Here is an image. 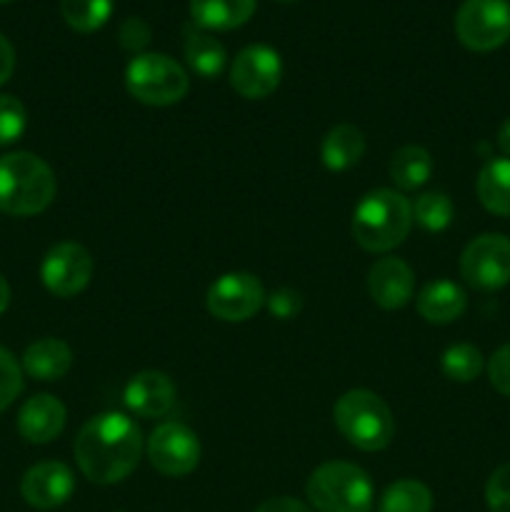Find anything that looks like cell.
Wrapping results in <instances>:
<instances>
[{"label":"cell","instance_id":"44dd1931","mask_svg":"<svg viewBox=\"0 0 510 512\" xmlns=\"http://www.w3.org/2000/svg\"><path fill=\"white\" fill-rule=\"evenodd\" d=\"M475 193L488 213L510 218V158H490L480 168Z\"/></svg>","mask_w":510,"mask_h":512},{"label":"cell","instance_id":"6da1fadb","mask_svg":"<svg viewBox=\"0 0 510 512\" xmlns=\"http://www.w3.org/2000/svg\"><path fill=\"white\" fill-rule=\"evenodd\" d=\"M73 453L80 473L90 483L115 485L138 468L143 455V435L128 415H95L80 428Z\"/></svg>","mask_w":510,"mask_h":512},{"label":"cell","instance_id":"4dcf8cb0","mask_svg":"<svg viewBox=\"0 0 510 512\" xmlns=\"http://www.w3.org/2000/svg\"><path fill=\"white\" fill-rule=\"evenodd\" d=\"M485 373H488L490 385L498 390L503 398H510V343L500 345L485 363Z\"/></svg>","mask_w":510,"mask_h":512},{"label":"cell","instance_id":"2e32d148","mask_svg":"<svg viewBox=\"0 0 510 512\" xmlns=\"http://www.w3.org/2000/svg\"><path fill=\"white\" fill-rule=\"evenodd\" d=\"M65 418H68L65 405L55 395H33L30 400H25L18 413V433L28 443L48 445L63 433Z\"/></svg>","mask_w":510,"mask_h":512},{"label":"cell","instance_id":"277c9868","mask_svg":"<svg viewBox=\"0 0 510 512\" xmlns=\"http://www.w3.org/2000/svg\"><path fill=\"white\" fill-rule=\"evenodd\" d=\"M333 420L340 435L365 453L385 450L395 435L393 413L373 390L355 388L340 395L333 408Z\"/></svg>","mask_w":510,"mask_h":512},{"label":"cell","instance_id":"f546056e","mask_svg":"<svg viewBox=\"0 0 510 512\" xmlns=\"http://www.w3.org/2000/svg\"><path fill=\"white\" fill-rule=\"evenodd\" d=\"M485 503L490 512H510V463L493 470L485 483Z\"/></svg>","mask_w":510,"mask_h":512},{"label":"cell","instance_id":"ba28073f","mask_svg":"<svg viewBox=\"0 0 510 512\" xmlns=\"http://www.w3.org/2000/svg\"><path fill=\"white\" fill-rule=\"evenodd\" d=\"M460 275L475 290H500L510 283V238L485 233L470 240L460 255Z\"/></svg>","mask_w":510,"mask_h":512},{"label":"cell","instance_id":"4fadbf2b","mask_svg":"<svg viewBox=\"0 0 510 512\" xmlns=\"http://www.w3.org/2000/svg\"><path fill=\"white\" fill-rule=\"evenodd\" d=\"M75 493L73 470L60 460H45L23 475L20 495L35 510H55Z\"/></svg>","mask_w":510,"mask_h":512},{"label":"cell","instance_id":"5b68a950","mask_svg":"<svg viewBox=\"0 0 510 512\" xmlns=\"http://www.w3.org/2000/svg\"><path fill=\"white\" fill-rule=\"evenodd\" d=\"M305 493L318 512H373L375 503L368 473L345 460H330L315 468Z\"/></svg>","mask_w":510,"mask_h":512},{"label":"cell","instance_id":"52a82bcc","mask_svg":"<svg viewBox=\"0 0 510 512\" xmlns=\"http://www.w3.org/2000/svg\"><path fill=\"white\" fill-rule=\"evenodd\" d=\"M455 35L473 53H490L510 38V0H463Z\"/></svg>","mask_w":510,"mask_h":512},{"label":"cell","instance_id":"8fae6325","mask_svg":"<svg viewBox=\"0 0 510 512\" xmlns=\"http://www.w3.org/2000/svg\"><path fill=\"white\" fill-rule=\"evenodd\" d=\"M205 305L223 323H243L265 305V288L253 273H225L208 288Z\"/></svg>","mask_w":510,"mask_h":512},{"label":"cell","instance_id":"836d02e7","mask_svg":"<svg viewBox=\"0 0 510 512\" xmlns=\"http://www.w3.org/2000/svg\"><path fill=\"white\" fill-rule=\"evenodd\" d=\"M255 512H313L308 508L305 503H300V500L295 498H285V495H280V498H268L263 505H260Z\"/></svg>","mask_w":510,"mask_h":512},{"label":"cell","instance_id":"e575fe53","mask_svg":"<svg viewBox=\"0 0 510 512\" xmlns=\"http://www.w3.org/2000/svg\"><path fill=\"white\" fill-rule=\"evenodd\" d=\"M15 70V48L3 33H0V85L8 83Z\"/></svg>","mask_w":510,"mask_h":512},{"label":"cell","instance_id":"e0dca14e","mask_svg":"<svg viewBox=\"0 0 510 512\" xmlns=\"http://www.w3.org/2000/svg\"><path fill=\"white\" fill-rule=\"evenodd\" d=\"M73 368V350L60 338H40L23 353V370L35 380L53 383L65 378Z\"/></svg>","mask_w":510,"mask_h":512},{"label":"cell","instance_id":"9c48e42d","mask_svg":"<svg viewBox=\"0 0 510 512\" xmlns=\"http://www.w3.org/2000/svg\"><path fill=\"white\" fill-rule=\"evenodd\" d=\"M150 465L165 478H185L200 463V440L188 425L163 423L150 433L145 445Z\"/></svg>","mask_w":510,"mask_h":512},{"label":"cell","instance_id":"30bf717a","mask_svg":"<svg viewBox=\"0 0 510 512\" xmlns=\"http://www.w3.org/2000/svg\"><path fill=\"white\" fill-rule=\"evenodd\" d=\"M283 80V60L270 45L255 43L240 50L230 65V85L245 100H263L278 90Z\"/></svg>","mask_w":510,"mask_h":512},{"label":"cell","instance_id":"4316f807","mask_svg":"<svg viewBox=\"0 0 510 512\" xmlns=\"http://www.w3.org/2000/svg\"><path fill=\"white\" fill-rule=\"evenodd\" d=\"M453 200L440 190H430L415 198L413 203V223L428 233H443L453 223Z\"/></svg>","mask_w":510,"mask_h":512},{"label":"cell","instance_id":"f35d334b","mask_svg":"<svg viewBox=\"0 0 510 512\" xmlns=\"http://www.w3.org/2000/svg\"><path fill=\"white\" fill-rule=\"evenodd\" d=\"M0 3H10V0H0Z\"/></svg>","mask_w":510,"mask_h":512},{"label":"cell","instance_id":"d6a6232c","mask_svg":"<svg viewBox=\"0 0 510 512\" xmlns=\"http://www.w3.org/2000/svg\"><path fill=\"white\" fill-rule=\"evenodd\" d=\"M120 45L130 53H138L150 43V25L140 18H128L123 25H120Z\"/></svg>","mask_w":510,"mask_h":512},{"label":"cell","instance_id":"7402d4cb","mask_svg":"<svg viewBox=\"0 0 510 512\" xmlns=\"http://www.w3.org/2000/svg\"><path fill=\"white\" fill-rule=\"evenodd\" d=\"M388 173L400 190L423 188L433 175V158L420 145H403L390 158Z\"/></svg>","mask_w":510,"mask_h":512},{"label":"cell","instance_id":"ffe728a7","mask_svg":"<svg viewBox=\"0 0 510 512\" xmlns=\"http://www.w3.org/2000/svg\"><path fill=\"white\" fill-rule=\"evenodd\" d=\"M365 155V135L360 133L355 125H335L325 133L323 143H320V158L323 165L333 173H345L353 165L360 163Z\"/></svg>","mask_w":510,"mask_h":512},{"label":"cell","instance_id":"8992f818","mask_svg":"<svg viewBox=\"0 0 510 512\" xmlns=\"http://www.w3.org/2000/svg\"><path fill=\"white\" fill-rule=\"evenodd\" d=\"M125 88L138 103L165 108L185 98L190 78L183 65L163 53L135 55L125 70Z\"/></svg>","mask_w":510,"mask_h":512},{"label":"cell","instance_id":"f1b7e54d","mask_svg":"<svg viewBox=\"0 0 510 512\" xmlns=\"http://www.w3.org/2000/svg\"><path fill=\"white\" fill-rule=\"evenodd\" d=\"M23 390V368L10 350L0 345V413L15 403Z\"/></svg>","mask_w":510,"mask_h":512},{"label":"cell","instance_id":"ac0fdd59","mask_svg":"<svg viewBox=\"0 0 510 512\" xmlns=\"http://www.w3.org/2000/svg\"><path fill=\"white\" fill-rule=\"evenodd\" d=\"M468 308V295L453 280H433L418 293L420 318L433 325L455 323Z\"/></svg>","mask_w":510,"mask_h":512},{"label":"cell","instance_id":"d590c367","mask_svg":"<svg viewBox=\"0 0 510 512\" xmlns=\"http://www.w3.org/2000/svg\"><path fill=\"white\" fill-rule=\"evenodd\" d=\"M498 148H500V153L505 155V158H510V118L505 120L503 125H500L498 128Z\"/></svg>","mask_w":510,"mask_h":512},{"label":"cell","instance_id":"484cf974","mask_svg":"<svg viewBox=\"0 0 510 512\" xmlns=\"http://www.w3.org/2000/svg\"><path fill=\"white\" fill-rule=\"evenodd\" d=\"M440 368H443L445 378H450L453 383H473L485 370V358L475 345L455 343L443 353Z\"/></svg>","mask_w":510,"mask_h":512},{"label":"cell","instance_id":"7c38bea8","mask_svg":"<svg viewBox=\"0 0 510 512\" xmlns=\"http://www.w3.org/2000/svg\"><path fill=\"white\" fill-rule=\"evenodd\" d=\"M93 278V255L73 240L53 245L40 263V280L55 298H73Z\"/></svg>","mask_w":510,"mask_h":512},{"label":"cell","instance_id":"1f68e13d","mask_svg":"<svg viewBox=\"0 0 510 512\" xmlns=\"http://www.w3.org/2000/svg\"><path fill=\"white\" fill-rule=\"evenodd\" d=\"M265 305H268V310L273 318L290 320L300 313V308H303V300H300V295L295 293V290L280 288V290H275L273 295H265Z\"/></svg>","mask_w":510,"mask_h":512},{"label":"cell","instance_id":"3957f363","mask_svg":"<svg viewBox=\"0 0 510 512\" xmlns=\"http://www.w3.org/2000/svg\"><path fill=\"white\" fill-rule=\"evenodd\" d=\"M58 193L55 173L43 158L15 150L0 158V210L15 218L43 213Z\"/></svg>","mask_w":510,"mask_h":512},{"label":"cell","instance_id":"9a60e30c","mask_svg":"<svg viewBox=\"0 0 510 512\" xmlns=\"http://www.w3.org/2000/svg\"><path fill=\"white\" fill-rule=\"evenodd\" d=\"M415 290V275L405 260L393 258H380L375 260L373 268L368 273V293L380 308L385 310H398L410 303Z\"/></svg>","mask_w":510,"mask_h":512},{"label":"cell","instance_id":"8d00e7d4","mask_svg":"<svg viewBox=\"0 0 510 512\" xmlns=\"http://www.w3.org/2000/svg\"><path fill=\"white\" fill-rule=\"evenodd\" d=\"M8 305H10V285L8 280L3 278V273H0V315L8 310Z\"/></svg>","mask_w":510,"mask_h":512},{"label":"cell","instance_id":"cb8c5ba5","mask_svg":"<svg viewBox=\"0 0 510 512\" xmlns=\"http://www.w3.org/2000/svg\"><path fill=\"white\" fill-rule=\"evenodd\" d=\"M433 493L420 480H395L378 503V512H430Z\"/></svg>","mask_w":510,"mask_h":512},{"label":"cell","instance_id":"d4e9b609","mask_svg":"<svg viewBox=\"0 0 510 512\" xmlns=\"http://www.w3.org/2000/svg\"><path fill=\"white\" fill-rule=\"evenodd\" d=\"M115 0H60V13L75 33H95L108 23Z\"/></svg>","mask_w":510,"mask_h":512},{"label":"cell","instance_id":"d6986e66","mask_svg":"<svg viewBox=\"0 0 510 512\" xmlns=\"http://www.w3.org/2000/svg\"><path fill=\"white\" fill-rule=\"evenodd\" d=\"M258 0H190V18L203 30H233L253 18Z\"/></svg>","mask_w":510,"mask_h":512},{"label":"cell","instance_id":"74e56055","mask_svg":"<svg viewBox=\"0 0 510 512\" xmlns=\"http://www.w3.org/2000/svg\"><path fill=\"white\" fill-rule=\"evenodd\" d=\"M278 3H295V0H278Z\"/></svg>","mask_w":510,"mask_h":512},{"label":"cell","instance_id":"83f0119b","mask_svg":"<svg viewBox=\"0 0 510 512\" xmlns=\"http://www.w3.org/2000/svg\"><path fill=\"white\" fill-rule=\"evenodd\" d=\"M25 125H28L25 105L15 95L0 93V148L15 143L25 133Z\"/></svg>","mask_w":510,"mask_h":512},{"label":"cell","instance_id":"7a4b0ae2","mask_svg":"<svg viewBox=\"0 0 510 512\" xmlns=\"http://www.w3.org/2000/svg\"><path fill=\"white\" fill-rule=\"evenodd\" d=\"M413 228V203L403 193L375 188L353 210V238L368 253H388L408 238Z\"/></svg>","mask_w":510,"mask_h":512},{"label":"cell","instance_id":"5bb4252c","mask_svg":"<svg viewBox=\"0 0 510 512\" xmlns=\"http://www.w3.org/2000/svg\"><path fill=\"white\" fill-rule=\"evenodd\" d=\"M175 383L160 370H143L125 385V405L140 418H163L175 405Z\"/></svg>","mask_w":510,"mask_h":512},{"label":"cell","instance_id":"603a6c76","mask_svg":"<svg viewBox=\"0 0 510 512\" xmlns=\"http://www.w3.org/2000/svg\"><path fill=\"white\" fill-rule=\"evenodd\" d=\"M183 48H185V60H188V65L200 75V78H208V80L218 78V75L225 70V63H228V55H225L223 43L198 28L185 33Z\"/></svg>","mask_w":510,"mask_h":512}]
</instances>
